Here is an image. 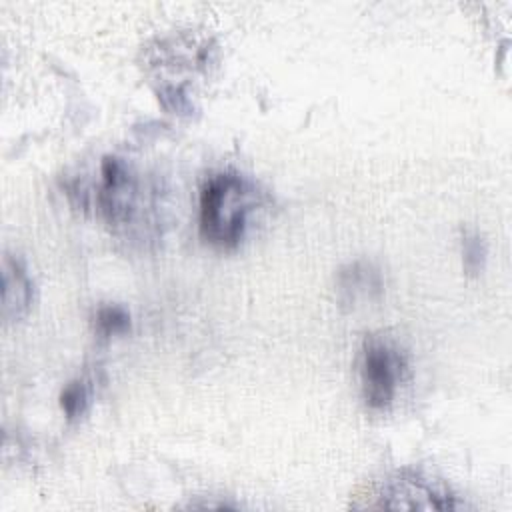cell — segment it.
I'll list each match as a JSON object with an SVG mask.
<instances>
[{
	"instance_id": "9",
	"label": "cell",
	"mask_w": 512,
	"mask_h": 512,
	"mask_svg": "<svg viewBox=\"0 0 512 512\" xmlns=\"http://www.w3.org/2000/svg\"><path fill=\"white\" fill-rule=\"evenodd\" d=\"M462 254H464V266L470 272H478L482 268V262L486 258V244L478 234L466 236L462 242Z\"/></svg>"
},
{
	"instance_id": "7",
	"label": "cell",
	"mask_w": 512,
	"mask_h": 512,
	"mask_svg": "<svg viewBox=\"0 0 512 512\" xmlns=\"http://www.w3.org/2000/svg\"><path fill=\"white\" fill-rule=\"evenodd\" d=\"M90 402V384L84 378H76L68 382L60 394V406L68 418H76L84 414Z\"/></svg>"
},
{
	"instance_id": "6",
	"label": "cell",
	"mask_w": 512,
	"mask_h": 512,
	"mask_svg": "<svg viewBox=\"0 0 512 512\" xmlns=\"http://www.w3.org/2000/svg\"><path fill=\"white\" fill-rule=\"evenodd\" d=\"M382 278L380 272L368 262H350L338 274V292L344 304H354L360 298H372L380 294Z\"/></svg>"
},
{
	"instance_id": "4",
	"label": "cell",
	"mask_w": 512,
	"mask_h": 512,
	"mask_svg": "<svg viewBox=\"0 0 512 512\" xmlns=\"http://www.w3.org/2000/svg\"><path fill=\"white\" fill-rule=\"evenodd\" d=\"M138 180L122 158L106 156L100 164L96 202L102 216L116 226H128L138 210Z\"/></svg>"
},
{
	"instance_id": "2",
	"label": "cell",
	"mask_w": 512,
	"mask_h": 512,
	"mask_svg": "<svg viewBox=\"0 0 512 512\" xmlns=\"http://www.w3.org/2000/svg\"><path fill=\"white\" fill-rule=\"evenodd\" d=\"M406 370V356L396 342L382 336H368L360 354V380L366 404L386 408L398 390Z\"/></svg>"
},
{
	"instance_id": "8",
	"label": "cell",
	"mask_w": 512,
	"mask_h": 512,
	"mask_svg": "<svg viewBox=\"0 0 512 512\" xmlns=\"http://www.w3.org/2000/svg\"><path fill=\"white\" fill-rule=\"evenodd\" d=\"M96 326L106 336L126 332L130 326V314L126 312V308L116 306V304L102 306L96 312Z\"/></svg>"
},
{
	"instance_id": "3",
	"label": "cell",
	"mask_w": 512,
	"mask_h": 512,
	"mask_svg": "<svg viewBox=\"0 0 512 512\" xmlns=\"http://www.w3.org/2000/svg\"><path fill=\"white\" fill-rule=\"evenodd\" d=\"M370 508L390 510H452L458 508L456 496L438 480L422 476L414 470H398L382 480Z\"/></svg>"
},
{
	"instance_id": "5",
	"label": "cell",
	"mask_w": 512,
	"mask_h": 512,
	"mask_svg": "<svg viewBox=\"0 0 512 512\" xmlns=\"http://www.w3.org/2000/svg\"><path fill=\"white\" fill-rule=\"evenodd\" d=\"M2 278H4L2 316L8 322L18 320L28 312L32 304V280L26 268L8 254L4 256V262H2Z\"/></svg>"
},
{
	"instance_id": "1",
	"label": "cell",
	"mask_w": 512,
	"mask_h": 512,
	"mask_svg": "<svg viewBox=\"0 0 512 512\" xmlns=\"http://www.w3.org/2000/svg\"><path fill=\"white\" fill-rule=\"evenodd\" d=\"M256 204L258 190L246 176L232 170L208 176L200 190V234L220 248L238 244Z\"/></svg>"
}]
</instances>
